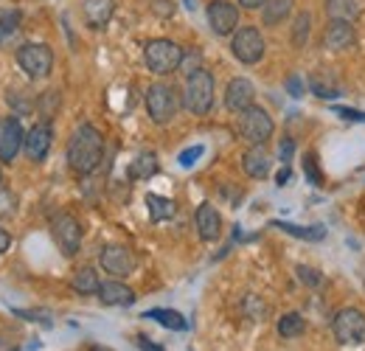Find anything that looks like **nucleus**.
<instances>
[{
    "label": "nucleus",
    "mask_w": 365,
    "mask_h": 351,
    "mask_svg": "<svg viewBox=\"0 0 365 351\" xmlns=\"http://www.w3.org/2000/svg\"><path fill=\"white\" fill-rule=\"evenodd\" d=\"M304 332H307V320H304L298 312H287V315L278 317V335H281L284 340H295V337H301Z\"/></svg>",
    "instance_id": "obj_22"
},
{
    "label": "nucleus",
    "mask_w": 365,
    "mask_h": 351,
    "mask_svg": "<svg viewBox=\"0 0 365 351\" xmlns=\"http://www.w3.org/2000/svg\"><path fill=\"white\" fill-rule=\"evenodd\" d=\"M270 163H273V158H270V152L264 149V143L250 146V149L245 152V158H242L245 175L253 177V180H264V177L270 175Z\"/></svg>",
    "instance_id": "obj_16"
},
{
    "label": "nucleus",
    "mask_w": 365,
    "mask_h": 351,
    "mask_svg": "<svg viewBox=\"0 0 365 351\" xmlns=\"http://www.w3.org/2000/svg\"><path fill=\"white\" fill-rule=\"evenodd\" d=\"M289 93H292V96H295V98H298V96H301V93H304V90H301V82H298V79H295V76H292V79H289Z\"/></svg>",
    "instance_id": "obj_44"
},
{
    "label": "nucleus",
    "mask_w": 365,
    "mask_h": 351,
    "mask_svg": "<svg viewBox=\"0 0 365 351\" xmlns=\"http://www.w3.org/2000/svg\"><path fill=\"white\" fill-rule=\"evenodd\" d=\"M275 228H281L284 233H292V236H298V239H309V242H320L323 236H326V230L320 228V225H312V228H298V225H292V222H273Z\"/></svg>",
    "instance_id": "obj_28"
},
{
    "label": "nucleus",
    "mask_w": 365,
    "mask_h": 351,
    "mask_svg": "<svg viewBox=\"0 0 365 351\" xmlns=\"http://www.w3.org/2000/svg\"><path fill=\"white\" fill-rule=\"evenodd\" d=\"M326 14L331 20H346L351 23L357 14H360V6L357 0H326Z\"/></svg>",
    "instance_id": "obj_26"
},
{
    "label": "nucleus",
    "mask_w": 365,
    "mask_h": 351,
    "mask_svg": "<svg viewBox=\"0 0 365 351\" xmlns=\"http://www.w3.org/2000/svg\"><path fill=\"white\" fill-rule=\"evenodd\" d=\"M230 51L239 62L245 65H256L262 56H264V37L259 29L253 26H245L239 31H233V40H230Z\"/></svg>",
    "instance_id": "obj_8"
},
{
    "label": "nucleus",
    "mask_w": 365,
    "mask_h": 351,
    "mask_svg": "<svg viewBox=\"0 0 365 351\" xmlns=\"http://www.w3.org/2000/svg\"><path fill=\"white\" fill-rule=\"evenodd\" d=\"M104 158V138L101 132L96 130L93 124H82L76 127L71 141H68V166L76 172V175L88 177L98 169Z\"/></svg>",
    "instance_id": "obj_1"
},
{
    "label": "nucleus",
    "mask_w": 365,
    "mask_h": 351,
    "mask_svg": "<svg viewBox=\"0 0 365 351\" xmlns=\"http://www.w3.org/2000/svg\"><path fill=\"white\" fill-rule=\"evenodd\" d=\"M138 349H143V351H163L160 346H155V343H149L146 337H138Z\"/></svg>",
    "instance_id": "obj_42"
},
{
    "label": "nucleus",
    "mask_w": 365,
    "mask_h": 351,
    "mask_svg": "<svg viewBox=\"0 0 365 351\" xmlns=\"http://www.w3.org/2000/svg\"><path fill=\"white\" fill-rule=\"evenodd\" d=\"M17 65L31 79H46L53 71V51L46 43H26L17 48Z\"/></svg>",
    "instance_id": "obj_6"
},
{
    "label": "nucleus",
    "mask_w": 365,
    "mask_h": 351,
    "mask_svg": "<svg viewBox=\"0 0 365 351\" xmlns=\"http://www.w3.org/2000/svg\"><path fill=\"white\" fill-rule=\"evenodd\" d=\"M304 175L309 177L315 185H323V175H320V169H318V158H315L312 152L304 158Z\"/></svg>",
    "instance_id": "obj_32"
},
{
    "label": "nucleus",
    "mask_w": 365,
    "mask_h": 351,
    "mask_svg": "<svg viewBox=\"0 0 365 351\" xmlns=\"http://www.w3.org/2000/svg\"><path fill=\"white\" fill-rule=\"evenodd\" d=\"M113 11H115V0H85L82 3V14L93 29H104L113 20Z\"/></svg>",
    "instance_id": "obj_19"
},
{
    "label": "nucleus",
    "mask_w": 365,
    "mask_h": 351,
    "mask_svg": "<svg viewBox=\"0 0 365 351\" xmlns=\"http://www.w3.org/2000/svg\"><path fill=\"white\" fill-rule=\"evenodd\" d=\"M158 175V158L155 152H138L127 169V177L130 180H149V177Z\"/></svg>",
    "instance_id": "obj_20"
},
{
    "label": "nucleus",
    "mask_w": 365,
    "mask_h": 351,
    "mask_svg": "<svg viewBox=\"0 0 365 351\" xmlns=\"http://www.w3.org/2000/svg\"><path fill=\"white\" fill-rule=\"evenodd\" d=\"M180 104L182 98L178 96V90L172 88V85H166V82H158V85H152V88L146 90V113L160 127L169 124L180 113Z\"/></svg>",
    "instance_id": "obj_3"
},
{
    "label": "nucleus",
    "mask_w": 365,
    "mask_h": 351,
    "mask_svg": "<svg viewBox=\"0 0 365 351\" xmlns=\"http://www.w3.org/2000/svg\"><path fill=\"white\" fill-rule=\"evenodd\" d=\"M194 225H197V233H200L202 242H217L220 233H222V217H220V211L211 203H202L197 208Z\"/></svg>",
    "instance_id": "obj_15"
},
{
    "label": "nucleus",
    "mask_w": 365,
    "mask_h": 351,
    "mask_svg": "<svg viewBox=\"0 0 365 351\" xmlns=\"http://www.w3.org/2000/svg\"><path fill=\"white\" fill-rule=\"evenodd\" d=\"M51 141H53V130H51V124H48V121L34 124L31 130L26 132V143H23V149H26L29 161L43 163V161L48 158V152H51Z\"/></svg>",
    "instance_id": "obj_13"
},
{
    "label": "nucleus",
    "mask_w": 365,
    "mask_h": 351,
    "mask_svg": "<svg viewBox=\"0 0 365 351\" xmlns=\"http://www.w3.org/2000/svg\"><path fill=\"white\" fill-rule=\"evenodd\" d=\"M273 132H275V124L264 107L250 104L247 110L239 113V135H242L250 146H256V143H267V141L273 138Z\"/></svg>",
    "instance_id": "obj_5"
},
{
    "label": "nucleus",
    "mask_w": 365,
    "mask_h": 351,
    "mask_svg": "<svg viewBox=\"0 0 365 351\" xmlns=\"http://www.w3.org/2000/svg\"><path fill=\"white\" fill-rule=\"evenodd\" d=\"M200 155H202V146H191V149H185V152L180 155V166H185V169H188V166H194Z\"/></svg>",
    "instance_id": "obj_36"
},
{
    "label": "nucleus",
    "mask_w": 365,
    "mask_h": 351,
    "mask_svg": "<svg viewBox=\"0 0 365 351\" xmlns=\"http://www.w3.org/2000/svg\"><path fill=\"white\" fill-rule=\"evenodd\" d=\"M98 301H101L104 307H130V304L135 301V292H133L127 284H121V281H101V287H98Z\"/></svg>",
    "instance_id": "obj_18"
},
{
    "label": "nucleus",
    "mask_w": 365,
    "mask_h": 351,
    "mask_svg": "<svg viewBox=\"0 0 365 351\" xmlns=\"http://www.w3.org/2000/svg\"><path fill=\"white\" fill-rule=\"evenodd\" d=\"M289 177H292L289 166H284V169L278 172V177H275V183H278V185H287V183H289Z\"/></svg>",
    "instance_id": "obj_41"
},
{
    "label": "nucleus",
    "mask_w": 365,
    "mask_h": 351,
    "mask_svg": "<svg viewBox=\"0 0 365 351\" xmlns=\"http://www.w3.org/2000/svg\"><path fill=\"white\" fill-rule=\"evenodd\" d=\"M146 208H149L152 222H163L175 217V203L169 197H160V194H146Z\"/></svg>",
    "instance_id": "obj_23"
},
{
    "label": "nucleus",
    "mask_w": 365,
    "mask_h": 351,
    "mask_svg": "<svg viewBox=\"0 0 365 351\" xmlns=\"http://www.w3.org/2000/svg\"><path fill=\"white\" fill-rule=\"evenodd\" d=\"M98 262H101V270L110 273L113 278H124V275L135 273V267H138L135 253H133V248H127V245H107V248L101 250Z\"/></svg>",
    "instance_id": "obj_10"
},
{
    "label": "nucleus",
    "mask_w": 365,
    "mask_h": 351,
    "mask_svg": "<svg viewBox=\"0 0 365 351\" xmlns=\"http://www.w3.org/2000/svg\"><path fill=\"white\" fill-rule=\"evenodd\" d=\"M9 248H11V233H9V230H3V228H0V253H6V250H9Z\"/></svg>",
    "instance_id": "obj_40"
},
{
    "label": "nucleus",
    "mask_w": 365,
    "mask_h": 351,
    "mask_svg": "<svg viewBox=\"0 0 365 351\" xmlns=\"http://www.w3.org/2000/svg\"><path fill=\"white\" fill-rule=\"evenodd\" d=\"M91 351H113V349H107V346H93Z\"/></svg>",
    "instance_id": "obj_45"
},
{
    "label": "nucleus",
    "mask_w": 365,
    "mask_h": 351,
    "mask_svg": "<svg viewBox=\"0 0 365 351\" xmlns=\"http://www.w3.org/2000/svg\"><path fill=\"white\" fill-rule=\"evenodd\" d=\"M205 14H208V26H211V31L220 34V37L233 34L236 26H239V6L230 3V0H214V3H208Z\"/></svg>",
    "instance_id": "obj_11"
},
{
    "label": "nucleus",
    "mask_w": 365,
    "mask_h": 351,
    "mask_svg": "<svg viewBox=\"0 0 365 351\" xmlns=\"http://www.w3.org/2000/svg\"><path fill=\"white\" fill-rule=\"evenodd\" d=\"M0 183H3V172H0Z\"/></svg>",
    "instance_id": "obj_46"
},
{
    "label": "nucleus",
    "mask_w": 365,
    "mask_h": 351,
    "mask_svg": "<svg viewBox=\"0 0 365 351\" xmlns=\"http://www.w3.org/2000/svg\"><path fill=\"white\" fill-rule=\"evenodd\" d=\"M51 233H53V239H56V245H59V250L65 256H76L79 253V248H82V225H79L76 217L56 214L51 220Z\"/></svg>",
    "instance_id": "obj_9"
},
{
    "label": "nucleus",
    "mask_w": 365,
    "mask_h": 351,
    "mask_svg": "<svg viewBox=\"0 0 365 351\" xmlns=\"http://www.w3.org/2000/svg\"><path fill=\"white\" fill-rule=\"evenodd\" d=\"M182 62V48L172 40H152L143 48V65L149 68V73L155 76H166L175 73Z\"/></svg>",
    "instance_id": "obj_4"
},
{
    "label": "nucleus",
    "mask_w": 365,
    "mask_h": 351,
    "mask_svg": "<svg viewBox=\"0 0 365 351\" xmlns=\"http://www.w3.org/2000/svg\"><path fill=\"white\" fill-rule=\"evenodd\" d=\"M309 23H312V17L307 14V11H301L298 17H295V29H292V43L298 45H307V37H309Z\"/></svg>",
    "instance_id": "obj_29"
},
{
    "label": "nucleus",
    "mask_w": 365,
    "mask_h": 351,
    "mask_svg": "<svg viewBox=\"0 0 365 351\" xmlns=\"http://www.w3.org/2000/svg\"><path fill=\"white\" fill-rule=\"evenodd\" d=\"M264 3H267V0H239L242 9H262Z\"/></svg>",
    "instance_id": "obj_43"
},
{
    "label": "nucleus",
    "mask_w": 365,
    "mask_h": 351,
    "mask_svg": "<svg viewBox=\"0 0 365 351\" xmlns=\"http://www.w3.org/2000/svg\"><path fill=\"white\" fill-rule=\"evenodd\" d=\"M245 312H247L253 320H264V317H267V304H264L262 298H256V295H247V298H245Z\"/></svg>",
    "instance_id": "obj_30"
},
{
    "label": "nucleus",
    "mask_w": 365,
    "mask_h": 351,
    "mask_svg": "<svg viewBox=\"0 0 365 351\" xmlns=\"http://www.w3.org/2000/svg\"><path fill=\"white\" fill-rule=\"evenodd\" d=\"M289 11H292V0H267L262 6V20L264 26H278L289 17Z\"/></svg>",
    "instance_id": "obj_24"
},
{
    "label": "nucleus",
    "mask_w": 365,
    "mask_h": 351,
    "mask_svg": "<svg viewBox=\"0 0 365 351\" xmlns=\"http://www.w3.org/2000/svg\"><path fill=\"white\" fill-rule=\"evenodd\" d=\"M331 332L343 346H365V315L360 309H340L331 320Z\"/></svg>",
    "instance_id": "obj_7"
},
{
    "label": "nucleus",
    "mask_w": 365,
    "mask_h": 351,
    "mask_svg": "<svg viewBox=\"0 0 365 351\" xmlns=\"http://www.w3.org/2000/svg\"><path fill=\"white\" fill-rule=\"evenodd\" d=\"M20 9H0V43H6L9 37L17 34L20 29Z\"/></svg>",
    "instance_id": "obj_27"
},
{
    "label": "nucleus",
    "mask_w": 365,
    "mask_h": 351,
    "mask_svg": "<svg viewBox=\"0 0 365 351\" xmlns=\"http://www.w3.org/2000/svg\"><path fill=\"white\" fill-rule=\"evenodd\" d=\"M152 6H155V11H158L160 17H169V14L175 11V6H172V0H152Z\"/></svg>",
    "instance_id": "obj_39"
},
{
    "label": "nucleus",
    "mask_w": 365,
    "mask_h": 351,
    "mask_svg": "<svg viewBox=\"0 0 365 351\" xmlns=\"http://www.w3.org/2000/svg\"><path fill=\"white\" fill-rule=\"evenodd\" d=\"M182 107L191 116H208L214 107V76L202 68L197 73H191L185 79V90H182Z\"/></svg>",
    "instance_id": "obj_2"
},
{
    "label": "nucleus",
    "mask_w": 365,
    "mask_h": 351,
    "mask_svg": "<svg viewBox=\"0 0 365 351\" xmlns=\"http://www.w3.org/2000/svg\"><path fill=\"white\" fill-rule=\"evenodd\" d=\"M180 71H185V76L202 71V54L200 51H191V54H182V62H180Z\"/></svg>",
    "instance_id": "obj_31"
},
{
    "label": "nucleus",
    "mask_w": 365,
    "mask_h": 351,
    "mask_svg": "<svg viewBox=\"0 0 365 351\" xmlns=\"http://www.w3.org/2000/svg\"><path fill=\"white\" fill-rule=\"evenodd\" d=\"M14 315H20V317H26V320H40V323L51 326V317H43L46 312H26V309H14Z\"/></svg>",
    "instance_id": "obj_38"
},
{
    "label": "nucleus",
    "mask_w": 365,
    "mask_h": 351,
    "mask_svg": "<svg viewBox=\"0 0 365 351\" xmlns=\"http://www.w3.org/2000/svg\"><path fill=\"white\" fill-rule=\"evenodd\" d=\"M253 98H256V88H253L250 79L236 76V79H230L228 82V90H225V107H228L230 113H242V110H247V107L253 104Z\"/></svg>",
    "instance_id": "obj_14"
},
{
    "label": "nucleus",
    "mask_w": 365,
    "mask_h": 351,
    "mask_svg": "<svg viewBox=\"0 0 365 351\" xmlns=\"http://www.w3.org/2000/svg\"><path fill=\"white\" fill-rule=\"evenodd\" d=\"M146 317L149 320H158L160 326H166V329H172V332H185V317H182L178 309H149L146 312Z\"/></svg>",
    "instance_id": "obj_25"
},
{
    "label": "nucleus",
    "mask_w": 365,
    "mask_h": 351,
    "mask_svg": "<svg viewBox=\"0 0 365 351\" xmlns=\"http://www.w3.org/2000/svg\"><path fill=\"white\" fill-rule=\"evenodd\" d=\"M14 211H17V197L11 191H3L0 194V217H9Z\"/></svg>",
    "instance_id": "obj_34"
},
{
    "label": "nucleus",
    "mask_w": 365,
    "mask_h": 351,
    "mask_svg": "<svg viewBox=\"0 0 365 351\" xmlns=\"http://www.w3.org/2000/svg\"><path fill=\"white\" fill-rule=\"evenodd\" d=\"M23 143H26V132L20 127V121L11 116H3L0 118V161L11 163L17 152L23 149Z\"/></svg>",
    "instance_id": "obj_12"
},
{
    "label": "nucleus",
    "mask_w": 365,
    "mask_h": 351,
    "mask_svg": "<svg viewBox=\"0 0 365 351\" xmlns=\"http://www.w3.org/2000/svg\"><path fill=\"white\" fill-rule=\"evenodd\" d=\"M354 40H357L354 26L346 23V20H331L329 29H326V34H323V43H326V48H331V51H346V48L354 45Z\"/></svg>",
    "instance_id": "obj_17"
},
{
    "label": "nucleus",
    "mask_w": 365,
    "mask_h": 351,
    "mask_svg": "<svg viewBox=\"0 0 365 351\" xmlns=\"http://www.w3.org/2000/svg\"><path fill=\"white\" fill-rule=\"evenodd\" d=\"M340 118H346V121H363L365 124V113H360V110H349V107H337L334 110Z\"/></svg>",
    "instance_id": "obj_37"
},
{
    "label": "nucleus",
    "mask_w": 365,
    "mask_h": 351,
    "mask_svg": "<svg viewBox=\"0 0 365 351\" xmlns=\"http://www.w3.org/2000/svg\"><path fill=\"white\" fill-rule=\"evenodd\" d=\"M298 278H301L304 284H309V287H320V284H323V275L315 273L312 267H304V264L298 267Z\"/></svg>",
    "instance_id": "obj_33"
},
{
    "label": "nucleus",
    "mask_w": 365,
    "mask_h": 351,
    "mask_svg": "<svg viewBox=\"0 0 365 351\" xmlns=\"http://www.w3.org/2000/svg\"><path fill=\"white\" fill-rule=\"evenodd\" d=\"M278 155H281V163L289 166V161H292V155H295V141H292V138H284V141L278 143Z\"/></svg>",
    "instance_id": "obj_35"
},
{
    "label": "nucleus",
    "mask_w": 365,
    "mask_h": 351,
    "mask_svg": "<svg viewBox=\"0 0 365 351\" xmlns=\"http://www.w3.org/2000/svg\"><path fill=\"white\" fill-rule=\"evenodd\" d=\"M71 287H73V292H79V295H98V287H101L98 273H96L93 267L76 270L73 278H71Z\"/></svg>",
    "instance_id": "obj_21"
}]
</instances>
